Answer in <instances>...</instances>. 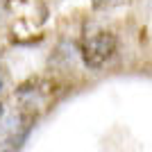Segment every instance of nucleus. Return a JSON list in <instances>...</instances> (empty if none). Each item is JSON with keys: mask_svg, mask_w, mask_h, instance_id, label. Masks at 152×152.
<instances>
[{"mask_svg": "<svg viewBox=\"0 0 152 152\" xmlns=\"http://www.w3.org/2000/svg\"><path fill=\"white\" fill-rule=\"evenodd\" d=\"M84 64L91 70L102 68L109 59L116 55V37L109 30H95L91 34H84L82 45H80Z\"/></svg>", "mask_w": 152, "mask_h": 152, "instance_id": "1", "label": "nucleus"}, {"mask_svg": "<svg viewBox=\"0 0 152 152\" xmlns=\"http://www.w3.org/2000/svg\"><path fill=\"white\" fill-rule=\"evenodd\" d=\"M2 116H5V104L0 102V125H2Z\"/></svg>", "mask_w": 152, "mask_h": 152, "instance_id": "3", "label": "nucleus"}, {"mask_svg": "<svg viewBox=\"0 0 152 152\" xmlns=\"http://www.w3.org/2000/svg\"><path fill=\"white\" fill-rule=\"evenodd\" d=\"M0 89H2V82H0Z\"/></svg>", "mask_w": 152, "mask_h": 152, "instance_id": "4", "label": "nucleus"}, {"mask_svg": "<svg viewBox=\"0 0 152 152\" xmlns=\"http://www.w3.org/2000/svg\"><path fill=\"white\" fill-rule=\"evenodd\" d=\"M93 9H104L107 5H111V0H89Z\"/></svg>", "mask_w": 152, "mask_h": 152, "instance_id": "2", "label": "nucleus"}]
</instances>
